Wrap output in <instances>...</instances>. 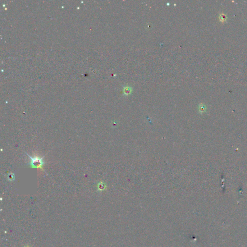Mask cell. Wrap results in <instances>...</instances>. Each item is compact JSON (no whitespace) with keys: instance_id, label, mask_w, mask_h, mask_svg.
<instances>
[{"instance_id":"obj_1","label":"cell","mask_w":247,"mask_h":247,"mask_svg":"<svg viewBox=\"0 0 247 247\" xmlns=\"http://www.w3.org/2000/svg\"><path fill=\"white\" fill-rule=\"evenodd\" d=\"M26 154L28 156L29 158H30V161L28 165L30 166L31 168H40L41 170H43V167L44 164V162L43 161V158H39L38 157L35 156V157L33 158L30 155H29L27 153Z\"/></svg>"},{"instance_id":"obj_3","label":"cell","mask_w":247,"mask_h":247,"mask_svg":"<svg viewBox=\"0 0 247 247\" xmlns=\"http://www.w3.org/2000/svg\"><path fill=\"white\" fill-rule=\"evenodd\" d=\"M226 16L224 15H222L221 16V21H225V20H226Z\"/></svg>"},{"instance_id":"obj_2","label":"cell","mask_w":247,"mask_h":247,"mask_svg":"<svg viewBox=\"0 0 247 247\" xmlns=\"http://www.w3.org/2000/svg\"><path fill=\"white\" fill-rule=\"evenodd\" d=\"M8 179L9 181L14 180V174L13 173H10V174H9L8 176Z\"/></svg>"}]
</instances>
